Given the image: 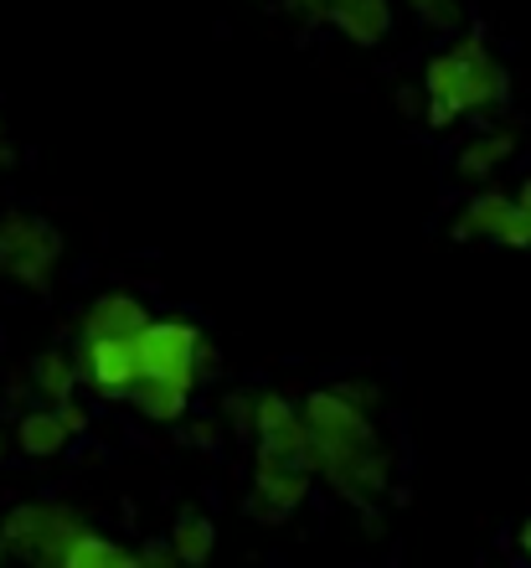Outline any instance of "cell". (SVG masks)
Segmentation results:
<instances>
[{"label": "cell", "instance_id": "cb8c5ba5", "mask_svg": "<svg viewBox=\"0 0 531 568\" xmlns=\"http://www.w3.org/2000/svg\"><path fill=\"white\" fill-rule=\"evenodd\" d=\"M336 393H346L356 408H367V414H377V404H382V388L371 383V377H340V383H330Z\"/></svg>", "mask_w": 531, "mask_h": 568}, {"label": "cell", "instance_id": "7a4b0ae2", "mask_svg": "<svg viewBox=\"0 0 531 568\" xmlns=\"http://www.w3.org/2000/svg\"><path fill=\"white\" fill-rule=\"evenodd\" d=\"M78 532H89V517L68 501H21V507L6 511L0 523V538L11 548V558H27V564H58Z\"/></svg>", "mask_w": 531, "mask_h": 568}, {"label": "cell", "instance_id": "ba28073f", "mask_svg": "<svg viewBox=\"0 0 531 568\" xmlns=\"http://www.w3.org/2000/svg\"><path fill=\"white\" fill-rule=\"evenodd\" d=\"M305 445H310V429H305V408L289 393L268 388L258 393L253 404V455H274V460H295L305 465ZM310 470V465H305Z\"/></svg>", "mask_w": 531, "mask_h": 568}, {"label": "cell", "instance_id": "4316f807", "mask_svg": "<svg viewBox=\"0 0 531 568\" xmlns=\"http://www.w3.org/2000/svg\"><path fill=\"white\" fill-rule=\"evenodd\" d=\"M140 568H176L171 542H140Z\"/></svg>", "mask_w": 531, "mask_h": 568}, {"label": "cell", "instance_id": "f1b7e54d", "mask_svg": "<svg viewBox=\"0 0 531 568\" xmlns=\"http://www.w3.org/2000/svg\"><path fill=\"white\" fill-rule=\"evenodd\" d=\"M6 165H16V140L6 135V120H0V171H6Z\"/></svg>", "mask_w": 531, "mask_h": 568}, {"label": "cell", "instance_id": "83f0119b", "mask_svg": "<svg viewBox=\"0 0 531 568\" xmlns=\"http://www.w3.org/2000/svg\"><path fill=\"white\" fill-rule=\"evenodd\" d=\"M284 6H289L295 16H305V21H315V27H320L325 11H330V0H284Z\"/></svg>", "mask_w": 531, "mask_h": 568}, {"label": "cell", "instance_id": "8992f818", "mask_svg": "<svg viewBox=\"0 0 531 568\" xmlns=\"http://www.w3.org/2000/svg\"><path fill=\"white\" fill-rule=\"evenodd\" d=\"M315 491V476L295 460H274V455H253V491H248V517L264 527L289 523Z\"/></svg>", "mask_w": 531, "mask_h": 568}, {"label": "cell", "instance_id": "1f68e13d", "mask_svg": "<svg viewBox=\"0 0 531 568\" xmlns=\"http://www.w3.org/2000/svg\"><path fill=\"white\" fill-rule=\"evenodd\" d=\"M517 548H521V558H527V564H531V517H527V523H521V532H517Z\"/></svg>", "mask_w": 531, "mask_h": 568}, {"label": "cell", "instance_id": "d6a6232c", "mask_svg": "<svg viewBox=\"0 0 531 568\" xmlns=\"http://www.w3.org/2000/svg\"><path fill=\"white\" fill-rule=\"evenodd\" d=\"M6 455H11V434H0V465H6Z\"/></svg>", "mask_w": 531, "mask_h": 568}, {"label": "cell", "instance_id": "e0dca14e", "mask_svg": "<svg viewBox=\"0 0 531 568\" xmlns=\"http://www.w3.org/2000/svg\"><path fill=\"white\" fill-rule=\"evenodd\" d=\"M62 568H140V548H124V542L104 538L99 527L78 532L62 554Z\"/></svg>", "mask_w": 531, "mask_h": 568}, {"label": "cell", "instance_id": "836d02e7", "mask_svg": "<svg viewBox=\"0 0 531 568\" xmlns=\"http://www.w3.org/2000/svg\"><path fill=\"white\" fill-rule=\"evenodd\" d=\"M0 558H11V548H6V538H0Z\"/></svg>", "mask_w": 531, "mask_h": 568}, {"label": "cell", "instance_id": "9a60e30c", "mask_svg": "<svg viewBox=\"0 0 531 568\" xmlns=\"http://www.w3.org/2000/svg\"><path fill=\"white\" fill-rule=\"evenodd\" d=\"M192 404H196V393L181 388V383H165V377H140L130 393V408L145 424H181L192 414Z\"/></svg>", "mask_w": 531, "mask_h": 568}, {"label": "cell", "instance_id": "277c9868", "mask_svg": "<svg viewBox=\"0 0 531 568\" xmlns=\"http://www.w3.org/2000/svg\"><path fill=\"white\" fill-rule=\"evenodd\" d=\"M58 258H62V233L47 217H31V212L0 217V274L11 284L42 295L47 284H52Z\"/></svg>", "mask_w": 531, "mask_h": 568}, {"label": "cell", "instance_id": "2e32d148", "mask_svg": "<svg viewBox=\"0 0 531 568\" xmlns=\"http://www.w3.org/2000/svg\"><path fill=\"white\" fill-rule=\"evenodd\" d=\"M27 373H31V393L47 398V404H58V398H68V393L83 388V383H78V357L68 352V346H47V352H37Z\"/></svg>", "mask_w": 531, "mask_h": 568}, {"label": "cell", "instance_id": "8fae6325", "mask_svg": "<svg viewBox=\"0 0 531 568\" xmlns=\"http://www.w3.org/2000/svg\"><path fill=\"white\" fill-rule=\"evenodd\" d=\"M150 305L134 290H104L89 300V311L78 321V336H134L150 321Z\"/></svg>", "mask_w": 531, "mask_h": 568}, {"label": "cell", "instance_id": "9c48e42d", "mask_svg": "<svg viewBox=\"0 0 531 568\" xmlns=\"http://www.w3.org/2000/svg\"><path fill=\"white\" fill-rule=\"evenodd\" d=\"M325 27H336L351 47L371 52V47H382L387 37H392V27H398V11H392V0H330Z\"/></svg>", "mask_w": 531, "mask_h": 568}, {"label": "cell", "instance_id": "ffe728a7", "mask_svg": "<svg viewBox=\"0 0 531 568\" xmlns=\"http://www.w3.org/2000/svg\"><path fill=\"white\" fill-rule=\"evenodd\" d=\"M253 404H258V393L248 388H227L217 398V419L227 429V439H253Z\"/></svg>", "mask_w": 531, "mask_h": 568}, {"label": "cell", "instance_id": "4fadbf2b", "mask_svg": "<svg viewBox=\"0 0 531 568\" xmlns=\"http://www.w3.org/2000/svg\"><path fill=\"white\" fill-rule=\"evenodd\" d=\"M511 155H517V135H511V130H480V135H470L459 145L455 176L470 181V186H486V181H496V171H501Z\"/></svg>", "mask_w": 531, "mask_h": 568}, {"label": "cell", "instance_id": "3957f363", "mask_svg": "<svg viewBox=\"0 0 531 568\" xmlns=\"http://www.w3.org/2000/svg\"><path fill=\"white\" fill-rule=\"evenodd\" d=\"M207 331L196 326L192 315H150L145 326L134 331V357H140V377H165L181 388L202 393L196 377V346Z\"/></svg>", "mask_w": 531, "mask_h": 568}, {"label": "cell", "instance_id": "484cf974", "mask_svg": "<svg viewBox=\"0 0 531 568\" xmlns=\"http://www.w3.org/2000/svg\"><path fill=\"white\" fill-rule=\"evenodd\" d=\"M222 373V357H217V346L207 342V336H202V346H196V377H202V388H207L212 377Z\"/></svg>", "mask_w": 531, "mask_h": 568}, {"label": "cell", "instance_id": "603a6c76", "mask_svg": "<svg viewBox=\"0 0 531 568\" xmlns=\"http://www.w3.org/2000/svg\"><path fill=\"white\" fill-rule=\"evenodd\" d=\"M58 419L68 424V434H73V439H83V434L93 429V404L89 398H83V393H68V398H58Z\"/></svg>", "mask_w": 531, "mask_h": 568}, {"label": "cell", "instance_id": "d6986e66", "mask_svg": "<svg viewBox=\"0 0 531 568\" xmlns=\"http://www.w3.org/2000/svg\"><path fill=\"white\" fill-rule=\"evenodd\" d=\"M413 21H423L428 31H443V37H459L464 31V0H402Z\"/></svg>", "mask_w": 531, "mask_h": 568}, {"label": "cell", "instance_id": "5b68a950", "mask_svg": "<svg viewBox=\"0 0 531 568\" xmlns=\"http://www.w3.org/2000/svg\"><path fill=\"white\" fill-rule=\"evenodd\" d=\"M78 383L104 398V404H130L134 383H140V357H134V336H78Z\"/></svg>", "mask_w": 531, "mask_h": 568}, {"label": "cell", "instance_id": "f546056e", "mask_svg": "<svg viewBox=\"0 0 531 568\" xmlns=\"http://www.w3.org/2000/svg\"><path fill=\"white\" fill-rule=\"evenodd\" d=\"M398 104H402V114H418V109H423V89H398Z\"/></svg>", "mask_w": 531, "mask_h": 568}, {"label": "cell", "instance_id": "7402d4cb", "mask_svg": "<svg viewBox=\"0 0 531 568\" xmlns=\"http://www.w3.org/2000/svg\"><path fill=\"white\" fill-rule=\"evenodd\" d=\"M418 120H423L428 130H439V135H449V130H459V120H464V104H459V99H423V109H418Z\"/></svg>", "mask_w": 531, "mask_h": 568}, {"label": "cell", "instance_id": "d4e9b609", "mask_svg": "<svg viewBox=\"0 0 531 568\" xmlns=\"http://www.w3.org/2000/svg\"><path fill=\"white\" fill-rule=\"evenodd\" d=\"M496 243L501 248H531V223H527V212L511 207V217L501 223V233H496Z\"/></svg>", "mask_w": 531, "mask_h": 568}, {"label": "cell", "instance_id": "ac0fdd59", "mask_svg": "<svg viewBox=\"0 0 531 568\" xmlns=\"http://www.w3.org/2000/svg\"><path fill=\"white\" fill-rule=\"evenodd\" d=\"M423 99H459V58L455 47H439V52H428L423 62Z\"/></svg>", "mask_w": 531, "mask_h": 568}, {"label": "cell", "instance_id": "7c38bea8", "mask_svg": "<svg viewBox=\"0 0 531 568\" xmlns=\"http://www.w3.org/2000/svg\"><path fill=\"white\" fill-rule=\"evenodd\" d=\"M11 445H16V455H27V460H58V455H68L73 434L58 419V408L47 404V408H27V414L16 419Z\"/></svg>", "mask_w": 531, "mask_h": 568}, {"label": "cell", "instance_id": "4dcf8cb0", "mask_svg": "<svg viewBox=\"0 0 531 568\" xmlns=\"http://www.w3.org/2000/svg\"><path fill=\"white\" fill-rule=\"evenodd\" d=\"M511 196H517V212H527V223H531V176H521V186Z\"/></svg>", "mask_w": 531, "mask_h": 568}, {"label": "cell", "instance_id": "30bf717a", "mask_svg": "<svg viewBox=\"0 0 531 568\" xmlns=\"http://www.w3.org/2000/svg\"><path fill=\"white\" fill-rule=\"evenodd\" d=\"M511 207H517V196L506 192V186H496V181H486V186H474V192L464 196L459 217L449 223V239L455 243H474V239L496 243V233H501V223L511 217Z\"/></svg>", "mask_w": 531, "mask_h": 568}, {"label": "cell", "instance_id": "44dd1931", "mask_svg": "<svg viewBox=\"0 0 531 568\" xmlns=\"http://www.w3.org/2000/svg\"><path fill=\"white\" fill-rule=\"evenodd\" d=\"M181 424H186V445L202 449V455H217V449L227 445V429H222L217 414H186Z\"/></svg>", "mask_w": 531, "mask_h": 568}, {"label": "cell", "instance_id": "52a82bcc", "mask_svg": "<svg viewBox=\"0 0 531 568\" xmlns=\"http://www.w3.org/2000/svg\"><path fill=\"white\" fill-rule=\"evenodd\" d=\"M449 47H455V58H459V104H464V114L506 109V99H511V73H506V62L490 52L486 37L459 31Z\"/></svg>", "mask_w": 531, "mask_h": 568}, {"label": "cell", "instance_id": "5bb4252c", "mask_svg": "<svg viewBox=\"0 0 531 568\" xmlns=\"http://www.w3.org/2000/svg\"><path fill=\"white\" fill-rule=\"evenodd\" d=\"M165 542H171L176 564L202 568L217 554V523H212L202 507H181L176 517H171V527H165Z\"/></svg>", "mask_w": 531, "mask_h": 568}, {"label": "cell", "instance_id": "6da1fadb", "mask_svg": "<svg viewBox=\"0 0 531 568\" xmlns=\"http://www.w3.org/2000/svg\"><path fill=\"white\" fill-rule=\"evenodd\" d=\"M299 408H305V429H310L305 465L315 480H325L340 501H356V507L392 486V449L382 445V429L367 408H356L336 388L305 393Z\"/></svg>", "mask_w": 531, "mask_h": 568}]
</instances>
